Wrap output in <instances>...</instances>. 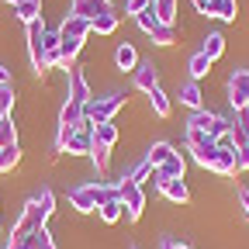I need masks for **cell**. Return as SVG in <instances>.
I'll return each mask as SVG.
<instances>
[{"instance_id":"1","label":"cell","mask_w":249,"mask_h":249,"mask_svg":"<svg viewBox=\"0 0 249 249\" xmlns=\"http://www.w3.org/2000/svg\"><path fill=\"white\" fill-rule=\"evenodd\" d=\"M52 211H55V194L49 191V187H42V191L21 208L18 222H14L11 229H14V232H35V229H45V222L52 218Z\"/></svg>"},{"instance_id":"2","label":"cell","mask_w":249,"mask_h":249,"mask_svg":"<svg viewBox=\"0 0 249 249\" xmlns=\"http://www.w3.org/2000/svg\"><path fill=\"white\" fill-rule=\"evenodd\" d=\"M114 187H118V201H121V208H124V218H128V222H139L142 211H145V191H142V183L121 177Z\"/></svg>"},{"instance_id":"3","label":"cell","mask_w":249,"mask_h":249,"mask_svg":"<svg viewBox=\"0 0 249 249\" xmlns=\"http://www.w3.org/2000/svg\"><path fill=\"white\" fill-rule=\"evenodd\" d=\"M124 107V97L121 93H107V97H90L83 104V118L90 124H104V121H114V114Z\"/></svg>"},{"instance_id":"4","label":"cell","mask_w":249,"mask_h":249,"mask_svg":"<svg viewBox=\"0 0 249 249\" xmlns=\"http://www.w3.org/2000/svg\"><path fill=\"white\" fill-rule=\"evenodd\" d=\"M194 11L204 14V18H218V21H235L239 14V4L235 0H191Z\"/></svg>"},{"instance_id":"5","label":"cell","mask_w":249,"mask_h":249,"mask_svg":"<svg viewBox=\"0 0 249 249\" xmlns=\"http://www.w3.org/2000/svg\"><path fill=\"white\" fill-rule=\"evenodd\" d=\"M45 24L35 21L28 24V55H31V66H35V73H45Z\"/></svg>"},{"instance_id":"6","label":"cell","mask_w":249,"mask_h":249,"mask_svg":"<svg viewBox=\"0 0 249 249\" xmlns=\"http://www.w3.org/2000/svg\"><path fill=\"white\" fill-rule=\"evenodd\" d=\"M229 104H232V111L249 107V70H232V76H229Z\"/></svg>"},{"instance_id":"7","label":"cell","mask_w":249,"mask_h":249,"mask_svg":"<svg viewBox=\"0 0 249 249\" xmlns=\"http://www.w3.org/2000/svg\"><path fill=\"white\" fill-rule=\"evenodd\" d=\"M149 180L156 183V191H160L166 201H173V204H187V201H191V191H187V183H183V180H166V177H160L156 170H152Z\"/></svg>"},{"instance_id":"8","label":"cell","mask_w":249,"mask_h":249,"mask_svg":"<svg viewBox=\"0 0 249 249\" xmlns=\"http://www.w3.org/2000/svg\"><path fill=\"white\" fill-rule=\"evenodd\" d=\"M132 80H135V90L149 93V90L160 87V66L152 59H139V66L132 70Z\"/></svg>"},{"instance_id":"9","label":"cell","mask_w":249,"mask_h":249,"mask_svg":"<svg viewBox=\"0 0 249 249\" xmlns=\"http://www.w3.org/2000/svg\"><path fill=\"white\" fill-rule=\"evenodd\" d=\"M211 173H218V177H239L242 173L239 170V156H235L232 145H218L214 160H211Z\"/></svg>"},{"instance_id":"10","label":"cell","mask_w":249,"mask_h":249,"mask_svg":"<svg viewBox=\"0 0 249 249\" xmlns=\"http://www.w3.org/2000/svg\"><path fill=\"white\" fill-rule=\"evenodd\" d=\"M59 35H62V38H80V42H87V38L93 35V28H90L87 18H80V14H66V21L59 24Z\"/></svg>"},{"instance_id":"11","label":"cell","mask_w":249,"mask_h":249,"mask_svg":"<svg viewBox=\"0 0 249 249\" xmlns=\"http://www.w3.org/2000/svg\"><path fill=\"white\" fill-rule=\"evenodd\" d=\"M70 204L80 211V214H90V211H97V197H93V187L90 183H80L70 191Z\"/></svg>"},{"instance_id":"12","label":"cell","mask_w":249,"mask_h":249,"mask_svg":"<svg viewBox=\"0 0 249 249\" xmlns=\"http://www.w3.org/2000/svg\"><path fill=\"white\" fill-rule=\"evenodd\" d=\"M107 11H114L111 0H73V7H70V14H80L87 21H93L97 14H107Z\"/></svg>"},{"instance_id":"13","label":"cell","mask_w":249,"mask_h":249,"mask_svg":"<svg viewBox=\"0 0 249 249\" xmlns=\"http://www.w3.org/2000/svg\"><path fill=\"white\" fill-rule=\"evenodd\" d=\"M90 97H93V93H90L87 73H83V70H70V101H76V104H87Z\"/></svg>"},{"instance_id":"14","label":"cell","mask_w":249,"mask_h":249,"mask_svg":"<svg viewBox=\"0 0 249 249\" xmlns=\"http://www.w3.org/2000/svg\"><path fill=\"white\" fill-rule=\"evenodd\" d=\"M180 104L191 107V111H201V107H204V93H201V83H197V80H187V83L180 87Z\"/></svg>"},{"instance_id":"15","label":"cell","mask_w":249,"mask_h":249,"mask_svg":"<svg viewBox=\"0 0 249 249\" xmlns=\"http://www.w3.org/2000/svg\"><path fill=\"white\" fill-rule=\"evenodd\" d=\"M156 173H160V177H166V180H183V173H187V160H183L180 152H173L163 166H156Z\"/></svg>"},{"instance_id":"16","label":"cell","mask_w":249,"mask_h":249,"mask_svg":"<svg viewBox=\"0 0 249 249\" xmlns=\"http://www.w3.org/2000/svg\"><path fill=\"white\" fill-rule=\"evenodd\" d=\"M114 62H118V70H121V73H132V70L139 66V52H135V45L121 42L118 52H114Z\"/></svg>"},{"instance_id":"17","label":"cell","mask_w":249,"mask_h":249,"mask_svg":"<svg viewBox=\"0 0 249 249\" xmlns=\"http://www.w3.org/2000/svg\"><path fill=\"white\" fill-rule=\"evenodd\" d=\"M14 18L24 24L42 21V0H24V4H14Z\"/></svg>"},{"instance_id":"18","label":"cell","mask_w":249,"mask_h":249,"mask_svg":"<svg viewBox=\"0 0 249 249\" xmlns=\"http://www.w3.org/2000/svg\"><path fill=\"white\" fill-rule=\"evenodd\" d=\"M145 97H149V107H152V114H156V118H170L173 104H170V97L163 93V87H156V90H149Z\"/></svg>"},{"instance_id":"19","label":"cell","mask_w":249,"mask_h":249,"mask_svg":"<svg viewBox=\"0 0 249 249\" xmlns=\"http://www.w3.org/2000/svg\"><path fill=\"white\" fill-rule=\"evenodd\" d=\"M59 124H73V128H80V124H83V104L66 97V104H62V111H59Z\"/></svg>"},{"instance_id":"20","label":"cell","mask_w":249,"mask_h":249,"mask_svg":"<svg viewBox=\"0 0 249 249\" xmlns=\"http://www.w3.org/2000/svg\"><path fill=\"white\" fill-rule=\"evenodd\" d=\"M149 38H152V45H160V49H166V45H173L177 42V24H156L152 31H149Z\"/></svg>"},{"instance_id":"21","label":"cell","mask_w":249,"mask_h":249,"mask_svg":"<svg viewBox=\"0 0 249 249\" xmlns=\"http://www.w3.org/2000/svg\"><path fill=\"white\" fill-rule=\"evenodd\" d=\"M173 152H177V149H173L170 142H152V145H149V152H145V160H149V166L156 170V166H163Z\"/></svg>"},{"instance_id":"22","label":"cell","mask_w":249,"mask_h":249,"mask_svg":"<svg viewBox=\"0 0 249 249\" xmlns=\"http://www.w3.org/2000/svg\"><path fill=\"white\" fill-rule=\"evenodd\" d=\"M90 145H93V132H73V139H70V145H66V152L70 156H90Z\"/></svg>"},{"instance_id":"23","label":"cell","mask_w":249,"mask_h":249,"mask_svg":"<svg viewBox=\"0 0 249 249\" xmlns=\"http://www.w3.org/2000/svg\"><path fill=\"white\" fill-rule=\"evenodd\" d=\"M118 124L114 121H104V124H93V142H101V145H107V149H114V142H118Z\"/></svg>"},{"instance_id":"24","label":"cell","mask_w":249,"mask_h":249,"mask_svg":"<svg viewBox=\"0 0 249 249\" xmlns=\"http://www.w3.org/2000/svg\"><path fill=\"white\" fill-rule=\"evenodd\" d=\"M201 52L214 62V59H222V52H225V35L222 31H211V35L204 38V45H201Z\"/></svg>"},{"instance_id":"25","label":"cell","mask_w":249,"mask_h":249,"mask_svg":"<svg viewBox=\"0 0 249 249\" xmlns=\"http://www.w3.org/2000/svg\"><path fill=\"white\" fill-rule=\"evenodd\" d=\"M45 70H52V66H59V31H49L45 28Z\"/></svg>"},{"instance_id":"26","label":"cell","mask_w":249,"mask_h":249,"mask_svg":"<svg viewBox=\"0 0 249 249\" xmlns=\"http://www.w3.org/2000/svg\"><path fill=\"white\" fill-rule=\"evenodd\" d=\"M187 70H191V80H204V76L211 73V59H208L204 52H194L191 62H187Z\"/></svg>"},{"instance_id":"27","label":"cell","mask_w":249,"mask_h":249,"mask_svg":"<svg viewBox=\"0 0 249 249\" xmlns=\"http://www.w3.org/2000/svg\"><path fill=\"white\" fill-rule=\"evenodd\" d=\"M90 28L97 31V35H114V31H118V14H114V11H107V14H97V18L90 21Z\"/></svg>"},{"instance_id":"28","label":"cell","mask_w":249,"mask_h":249,"mask_svg":"<svg viewBox=\"0 0 249 249\" xmlns=\"http://www.w3.org/2000/svg\"><path fill=\"white\" fill-rule=\"evenodd\" d=\"M90 163L97 166V173H104V170L111 166V149L101 145V142H93V145H90Z\"/></svg>"},{"instance_id":"29","label":"cell","mask_w":249,"mask_h":249,"mask_svg":"<svg viewBox=\"0 0 249 249\" xmlns=\"http://www.w3.org/2000/svg\"><path fill=\"white\" fill-rule=\"evenodd\" d=\"M211 145H218L208 132H201V128H187V149H211Z\"/></svg>"},{"instance_id":"30","label":"cell","mask_w":249,"mask_h":249,"mask_svg":"<svg viewBox=\"0 0 249 249\" xmlns=\"http://www.w3.org/2000/svg\"><path fill=\"white\" fill-rule=\"evenodd\" d=\"M97 214H101V222H104V225H114V222H121L124 208H121V201H107V204L97 208Z\"/></svg>"},{"instance_id":"31","label":"cell","mask_w":249,"mask_h":249,"mask_svg":"<svg viewBox=\"0 0 249 249\" xmlns=\"http://www.w3.org/2000/svg\"><path fill=\"white\" fill-rule=\"evenodd\" d=\"M18 163H21V152H18V145H4V149H0V173H11Z\"/></svg>"},{"instance_id":"32","label":"cell","mask_w":249,"mask_h":249,"mask_svg":"<svg viewBox=\"0 0 249 249\" xmlns=\"http://www.w3.org/2000/svg\"><path fill=\"white\" fill-rule=\"evenodd\" d=\"M156 18L163 24H177V0H156Z\"/></svg>"},{"instance_id":"33","label":"cell","mask_w":249,"mask_h":249,"mask_svg":"<svg viewBox=\"0 0 249 249\" xmlns=\"http://www.w3.org/2000/svg\"><path fill=\"white\" fill-rule=\"evenodd\" d=\"M4 145H18V124H14V118L0 121V149H4Z\"/></svg>"},{"instance_id":"34","label":"cell","mask_w":249,"mask_h":249,"mask_svg":"<svg viewBox=\"0 0 249 249\" xmlns=\"http://www.w3.org/2000/svg\"><path fill=\"white\" fill-rule=\"evenodd\" d=\"M135 24H139V31H145V35H149V31L160 24V18H156V4H152V7H145L142 14H135Z\"/></svg>"},{"instance_id":"35","label":"cell","mask_w":249,"mask_h":249,"mask_svg":"<svg viewBox=\"0 0 249 249\" xmlns=\"http://www.w3.org/2000/svg\"><path fill=\"white\" fill-rule=\"evenodd\" d=\"M11 111H14V87L7 83V87H0V121L11 118Z\"/></svg>"},{"instance_id":"36","label":"cell","mask_w":249,"mask_h":249,"mask_svg":"<svg viewBox=\"0 0 249 249\" xmlns=\"http://www.w3.org/2000/svg\"><path fill=\"white\" fill-rule=\"evenodd\" d=\"M31 249H59V246L49 235V229H35V232H31Z\"/></svg>"},{"instance_id":"37","label":"cell","mask_w":249,"mask_h":249,"mask_svg":"<svg viewBox=\"0 0 249 249\" xmlns=\"http://www.w3.org/2000/svg\"><path fill=\"white\" fill-rule=\"evenodd\" d=\"M211 121H214V111H204V107H201V111H194V114H191L187 128H201V132H208V124H211Z\"/></svg>"},{"instance_id":"38","label":"cell","mask_w":249,"mask_h":249,"mask_svg":"<svg viewBox=\"0 0 249 249\" xmlns=\"http://www.w3.org/2000/svg\"><path fill=\"white\" fill-rule=\"evenodd\" d=\"M73 132H76L73 124H59V128H55V142H52V145H55V152H66V145H70Z\"/></svg>"},{"instance_id":"39","label":"cell","mask_w":249,"mask_h":249,"mask_svg":"<svg viewBox=\"0 0 249 249\" xmlns=\"http://www.w3.org/2000/svg\"><path fill=\"white\" fill-rule=\"evenodd\" d=\"M124 177H128V180H135V183H145L149 177H152V166H149V160H142V163H135L128 173H124Z\"/></svg>"},{"instance_id":"40","label":"cell","mask_w":249,"mask_h":249,"mask_svg":"<svg viewBox=\"0 0 249 249\" xmlns=\"http://www.w3.org/2000/svg\"><path fill=\"white\" fill-rule=\"evenodd\" d=\"M232 124H235L242 135H249V107H239V111L232 114Z\"/></svg>"},{"instance_id":"41","label":"cell","mask_w":249,"mask_h":249,"mask_svg":"<svg viewBox=\"0 0 249 249\" xmlns=\"http://www.w3.org/2000/svg\"><path fill=\"white\" fill-rule=\"evenodd\" d=\"M152 4H156V0H124V14L135 18V14H142L145 7H152Z\"/></svg>"},{"instance_id":"42","label":"cell","mask_w":249,"mask_h":249,"mask_svg":"<svg viewBox=\"0 0 249 249\" xmlns=\"http://www.w3.org/2000/svg\"><path fill=\"white\" fill-rule=\"evenodd\" d=\"M235 156H239V170L246 173V170H249V135H246V139L239 142V149H235Z\"/></svg>"},{"instance_id":"43","label":"cell","mask_w":249,"mask_h":249,"mask_svg":"<svg viewBox=\"0 0 249 249\" xmlns=\"http://www.w3.org/2000/svg\"><path fill=\"white\" fill-rule=\"evenodd\" d=\"M160 249H191V246H183V242H173V239H163Z\"/></svg>"},{"instance_id":"44","label":"cell","mask_w":249,"mask_h":249,"mask_svg":"<svg viewBox=\"0 0 249 249\" xmlns=\"http://www.w3.org/2000/svg\"><path fill=\"white\" fill-rule=\"evenodd\" d=\"M239 204H242V211H246V218H249V191H239Z\"/></svg>"},{"instance_id":"45","label":"cell","mask_w":249,"mask_h":249,"mask_svg":"<svg viewBox=\"0 0 249 249\" xmlns=\"http://www.w3.org/2000/svg\"><path fill=\"white\" fill-rule=\"evenodd\" d=\"M11 83V70L7 66H0V87H7Z\"/></svg>"},{"instance_id":"46","label":"cell","mask_w":249,"mask_h":249,"mask_svg":"<svg viewBox=\"0 0 249 249\" xmlns=\"http://www.w3.org/2000/svg\"><path fill=\"white\" fill-rule=\"evenodd\" d=\"M7 4H11V7H14V4H24V0H7Z\"/></svg>"}]
</instances>
